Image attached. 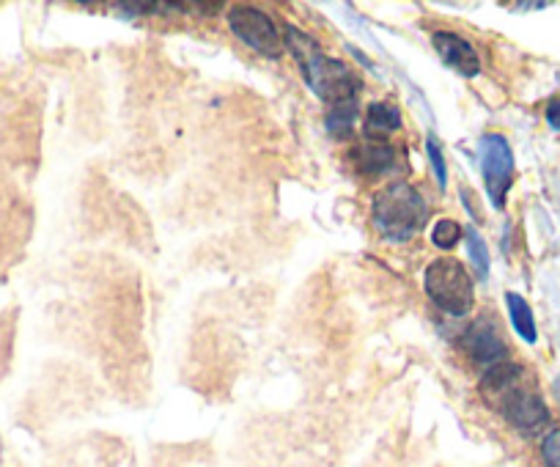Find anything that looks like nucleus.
I'll return each instance as SVG.
<instances>
[{"label":"nucleus","mask_w":560,"mask_h":467,"mask_svg":"<svg viewBox=\"0 0 560 467\" xmlns=\"http://www.w3.org/2000/svg\"><path fill=\"white\" fill-rule=\"evenodd\" d=\"M283 45L289 47V52L298 61L303 80L308 83V89L319 96L322 102H327V107L347 105V102H358L360 96V78L338 58L327 56L303 28L298 25H287L283 28Z\"/></svg>","instance_id":"obj_1"},{"label":"nucleus","mask_w":560,"mask_h":467,"mask_svg":"<svg viewBox=\"0 0 560 467\" xmlns=\"http://www.w3.org/2000/svg\"><path fill=\"white\" fill-rule=\"evenodd\" d=\"M481 394L498 407L500 416L522 434H538L549 423V410L538 390L525 383V372L516 363H498L481 377Z\"/></svg>","instance_id":"obj_2"},{"label":"nucleus","mask_w":560,"mask_h":467,"mask_svg":"<svg viewBox=\"0 0 560 467\" xmlns=\"http://www.w3.org/2000/svg\"><path fill=\"white\" fill-rule=\"evenodd\" d=\"M374 229L390 243H407L429 220V203L409 182L382 187L371 201Z\"/></svg>","instance_id":"obj_3"},{"label":"nucleus","mask_w":560,"mask_h":467,"mask_svg":"<svg viewBox=\"0 0 560 467\" xmlns=\"http://www.w3.org/2000/svg\"><path fill=\"white\" fill-rule=\"evenodd\" d=\"M429 300L448 316H467L476 305V287L467 267L456 259H438L423 272Z\"/></svg>","instance_id":"obj_4"},{"label":"nucleus","mask_w":560,"mask_h":467,"mask_svg":"<svg viewBox=\"0 0 560 467\" xmlns=\"http://www.w3.org/2000/svg\"><path fill=\"white\" fill-rule=\"evenodd\" d=\"M478 165H481L489 201H492L494 209H503L505 196L514 185V152H511L509 141L498 132L481 136V141H478Z\"/></svg>","instance_id":"obj_5"},{"label":"nucleus","mask_w":560,"mask_h":467,"mask_svg":"<svg viewBox=\"0 0 560 467\" xmlns=\"http://www.w3.org/2000/svg\"><path fill=\"white\" fill-rule=\"evenodd\" d=\"M229 28L236 39L253 52H261L267 58H280V47H283V36H280L278 25L272 23L267 12L256 7H231L229 9Z\"/></svg>","instance_id":"obj_6"},{"label":"nucleus","mask_w":560,"mask_h":467,"mask_svg":"<svg viewBox=\"0 0 560 467\" xmlns=\"http://www.w3.org/2000/svg\"><path fill=\"white\" fill-rule=\"evenodd\" d=\"M462 347L467 349V355L472 358V363L481 369H492L498 363H505V355H509L503 332L498 330L494 319H489V316H481V319H476L467 327L465 336H462Z\"/></svg>","instance_id":"obj_7"},{"label":"nucleus","mask_w":560,"mask_h":467,"mask_svg":"<svg viewBox=\"0 0 560 467\" xmlns=\"http://www.w3.org/2000/svg\"><path fill=\"white\" fill-rule=\"evenodd\" d=\"M432 47L438 50V56L443 58L445 67L459 72L462 78H476V74L481 72V58H478V50L465 39V36L454 34V31H434Z\"/></svg>","instance_id":"obj_8"},{"label":"nucleus","mask_w":560,"mask_h":467,"mask_svg":"<svg viewBox=\"0 0 560 467\" xmlns=\"http://www.w3.org/2000/svg\"><path fill=\"white\" fill-rule=\"evenodd\" d=\"M401 127V110L390 102H371L365 110V138L369 141H387Z\"/></svg>","instance_id":"obj_9"},{"label":"nucleus","mask_w":560,"mask_h":467,"mask_svg":"<svg viewBox=\"0 0 560 467\" xmlns=\"http://www.w3.org/2000/svg\"><path fill=\"white\" fill-rule=\"evenodd\" d=\"M505 305H509L511 325H514V330L520 332L522 341L536 343L538 341V327H536V316H533L527 300L522 297V294L509 292V294H505Z\"/></svg>","instance_id":"obj_10"},{"label":"nucleus","mask_w":560,"mask_h":467,"mask_svg":"<svg viewBox=\"0 0 560 467\" xmlns=\"http://www.w3.org/2000/svg\"><path fill=\"white\" fill-rule=\"evenodd\" d=\"M354 160L369 174H385L396 157H393V147H387V141H365L363 147L354 149Z\"/></svg>","instance_id":"obj_11"},{"label":"nucleus","mask_w":560,"mask_h":467,"mask_svg":"<svg viewBox=\"0 0 560 467\" xmlns=\"http://www.w3.org/2000/svg\"><path fill=\"white\" fill-rule=\"evenodd\" d=\"M354 119H358V102L327 107V132L332 138H349L354 130Z\"/></svg>","instance_id":"obj_12"},{"label":"nucleus","mask_w":560,"mask_h":467,"mask_svg":"<svg viewBox=\"0 0 560 467\" xmlns=\"http://www.w3.org/2000/svg\"><path fill=\"white\" fill-rule=\"evenodd\" d=\"M462 237H465V229H462V225L456 223V220L443 218V220H438V223H434V229H432L434 248L454 250L456 245H459Z\"/></svg>","instance_id":"obj_13"},{"label":"nucleus","mask_w":560,"mask_h":467,"mask_svg":"<svg viewBox=\"0 0 560 467\" xmlns=\"http://www.w3.org/2000/svg\"><path fill=\"white\" fill-rule=\"evenodd\" d=\"M465 240H467V250H470V259H472V267H476L478 278H487L489 276V250H487V243H483V237L478 234L476 229H467L465 231Z\"/></svg>","instance_id":"obj_14"},{"label":"nucleus","mask_w":560,"mask_h":467,"mask_svg":"<svg viewBox=\"0 0 560 467\" xmlns=\"http://www.w3.org/2000/svg\"><path fill=\"white\" fill-rule=\"evenodd\" d=\"M427 154H429V163H432L434 176H438L440 187H448V165H445V154L443 147L434 136H427Z\"/></svg>","instance_id":"obj_15"},{"label":"nucleus","mask_w":560,"mask_h":467,"mask_svg":"<svg viewBox=\"0 0 560 467\" xmlns=\"http://www.w3.org/2000/svg\"><path fill=\"white\" fill-rule=\"evenodd\" d=\"M541 459L544 467H560V429H552V432L544 437Z\"/></svg>","instance_id":"obj_16"},{"label":"nucleus","mask_w":560,"mask_h":467,"mask_svg":"<svg viewBox=\"0 0 560 467\" xmlns=\"http://www.w3.org/2000/svg\"><path fill=\"white\" fill-rule=\"evenodd\" d=\"M547 125L552 127L555 132H560V100H552L547 105Z\"/></svg>","instance_id":"obj_17"}]
</instances>
